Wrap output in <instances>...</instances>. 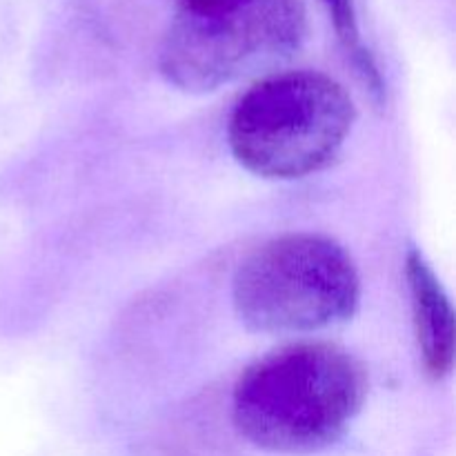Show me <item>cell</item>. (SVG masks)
I'll use <instances>...</instances> for the list:
<instances>
[{"label":"cell","mask_w":456,"mask_h":456,"mask_svg":"<svg viewBox=\"0 0 456 456\" xmlns=\"http://www.w3.org/2000/svg\"><path fill=\"white\" fill-rule=\"evenodd\" d=\"M365 396L368 372L354 354L334 343H294L240 374L232 417L256 448L310 454L346 435Z\"/></svg>","instance_id":"cell-1"},{"label":"cell","mask_w":456,"mask_h":456,"mask_svg":"<svg viewBox=\"0 0 456 456\" xmlns=\"http://www.w3.org/2000/svg\"><path fill=\"white\" fill-rule=\"evenodd\" d=\"M356 118L341 83L321 71H283L254 83L227 125L232 154L261 178H305L328 167Z\"/></svg>","instance_id":"cell-2"},{"label":"cell","mask_w":456,"mask_h":456,"mask_svg":"<svg viewBox=\"0 0 456 456\" xmlns=\"http://www.w3.org/2000/svg\"><path fill=\"white\" fill-rule=\"evenodd\" d=\"M159 65L185 92H212L288 58L307 34L301 0H174Z\"/></svg>","instance_id":"cell-3"},{"label":"cell","mask_w":456,"mask_h":456,"mask_svg":"<svg viewBox=\"0 0 456 456\" xmlns=\"http://www.w3.org/2000/svg\"><path fill=\"white\" fill-rule=\"evenodd\" d=\"M232 298L254 332H314L352 319L361 279L341 243L301 232L254 249L236 270Z\"/></svg>","instance_id":"cell-4"},{"label":"cell","mask_w":456,"mask_h":456,"mask_svg":"<svg viewBox=\"0 0 456 456\" xmlns=\"http://www.w3.org/2000/svg\"><path fill=\"white\" fill-rule=\"evenodd\" d=\"M405 279L423 365L432 379L448 377L454 363V312L448 294L419 249L405 256Z\"/></svg>","instance_id":"cell-5"}]
</instances>
